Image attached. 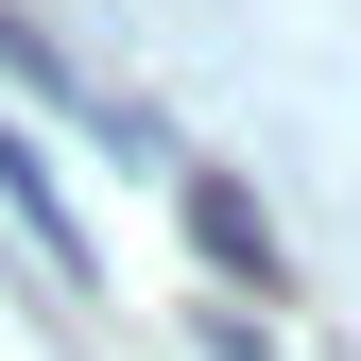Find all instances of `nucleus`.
Segmentation results:
<instances>
[{
  "mask_svg": "<svg viewBox=\"0 0 361 361\" xmlns=\"http://www.w3.org/2000/svg\"><path fill=\"white\" fill-rule=\"evenodd\" d=\"M0 224H18V241H35V258H52V276H69V293H104V241H86V207L52 190V155H35V138H18V121H0Z\"/></svg>",
  "mask_w": 361,
  "mask_h": 361,
  "instance_id": "f257e3e1",
  "label": "nucleus"
},
{
  "mask_svg": "<svg viewBox=\"0 0 361 361\" xmlns=\"http://www.w3.org/2000/svg\"><path fill=\"white\" fill-rule=\"evenodd\" d=\"M172 207H190L207 276H258V293H276V224H258V190H241V172H172Z\"/></svg>",
  "mask_w": 361,
  "mask_h": 361,
  "instance_id": "f03ea898",
  "label": "nucleus"
}]
</instances>
